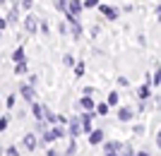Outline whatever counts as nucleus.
I'll return each instance as SVG.
<instances>
[{"label": "nucleus", "mask_w": 161, "mask_h": 156, "mask_svg": "<svg viewBox=\"0 0 161 156\" xmlns=\"http://www.w3.org/2000/svg\"><path fill=\"white\" fill-rule=\"evenodd\" d=\"M60 137H63V130L60 127H53V130H48V132H46L43 139H46V142H53V139H60Z\"/></svg>", "instance_id": "f257e3e1"}, {"label": "nucleus", "mask_w": 161, "mask_h": 156, "mask_svg": "<svg viewBox=\"0 0 161 156\" xmlns=\"http://www.w3.org/2000/svg\"><path fill=\"white\" fill-rule=\"evenodd\" d=\"M101 12L106 14L108 19H115V17H118V10H115V7H108V5H101Z\"/></svg>", "instance_id": "f03ea898"}, {"label": "nucleus", "mask_w": 161, "mask_h": 156, "mask_svg": "<svg viewBox=\"0 0 161 156\" xmlns=\"http://www.w3.org/2000/svg\"><path fill=\"white\" fill-rule=\"evenodd\" d=\"M101 139H103V132H101V130H92V132H89V142L92 144H99Z\"/></svg>", "instance_id": "7ed1b4c3"}, {"label": "nucleus", "mask_w": 161, "mask_h": 156, "mask_svg": "<svg viewBox=\"0 0 161 156\" xmlns=\"http://www.w3.org/2000/svg\"><path fill=\"white\" fill-rule=\"evenodd\" d=\"M22 96H24V99H27V101H34V89L29 87V84H22Z\"/></svg>", "instance_id": "20e7f679"}, {"label": "nucleus", "mask_w": 161, "mask_h": 156, "mask_svg": "<svg viewBox=\"0 0 161 156\" xmlns=\"http://www.w3.org/2000/svg\"><path fill=\"white\" fill-rule=\"evenodd\" d=\"M80 10H82V3H80V0H72V3H70V12H67V14L77 17V14H80Z\"/></svg>", "instance_id": "39448f33"}, {"label": "nucleus", "mask_w": 161, "mask_h": 156, "mask_svg": "<svg viewBox=\"0 0 161 156\" xmlns=\"http://www.w3.org/2000/svg\"><path fill=\"white\" fill-rule=\"evenodd\" d=\"M80 118H75V120L72 122H70V135H72V137H77V135H80Z\"/></svg>", "instance_id": "423d86ee"}, {"label": "nucleus", "mask_w": 161, "mask_h": 156, "mask_svg": "<svg viewBox=\"0 0 161 156\" xmlns=\"http://www.w3.org/2000/svg\"><path fill=\"white\" fill-rule=\"evenodd\" d=\"M24 144H27V149H29V151L36 149V139H34V135H27V137H24Z\"/></svg>", "instance_id": "0eeeda50"}, {"label": "nucleus", "mask_w": 161, "mask_h": 156, "mask_svg": "<svg viewBox=\"0 0 161 156\" xmlns=\"http://www.w3.org/2000/svg\"><path fill=\"white\" fill-rule=\"evenodd\" d=\"M14 62H17V65H19V62H24V48H17V51H14Z\"/></svg>", "instance_id": "6e6552de"}, {"label": "nucleus", "mask_w": 161, "mask_h": 156, "mask_svg": "<svg viewBox=\"0 0 161 156\" xmlns=\"http://www.w3.org/2000/svg\"><path fill=\"white\" fill-rule=\"evenodd\" d=\"M118 118H120V120H130V118H132V110H130V108H120Z\"/></svg>", "instance_id": "1a4fd4ad"}, {"label": "nucleus", "mask_w": 161, "mask_h": 156, "mask_svg": "<svg viewBox=\"0 0 161 156\" xmlns=\"http://www.w3.org/2000/svg\"><path fill=\"white\" fill-rule=\"evenodd\" d=\"M27 31H36V17H27Z\"/></svg>", "instance_id": "9d476101"}, {"label": "nucleus", "mask_w": 161, "mask_h": 156, "mask_svg": "<svg viewBox=\"0 0 161 156\" xmlns=\"http://www.w3.org/2000/svg\"><path fill=\"white\" fill-rule=\"evenodd\" d=\"M34 118H36V120H43V118H41V113H43V108H41V106H39V103H34Z\"/></svg>", "instance_id": "9b49d317"}, {"label": "nucleus", "mask_w": 161, "mask_h": 156, "mask_svg": "<svg viewBox=\"0 0 161 156\" xmlns=\"http://www.w3.org/2000/svg\"><path fill=\"white\" fill-rule=\"evenodd\" d=\"M82 106H84L87 110H94V101H92V99H87V96L82 99Z\"/></svg>", "instance_id": "f8f14e48"}, {"label": "nucleus", "mask_w": 161, "mask_h": 156, "mask_svg": "<svg viewBox=\"0 0 161 156\" xmlns=\"http://www.w3.org/2000/svg\"><path fill=\"white\" fill-rule=\"evenodd\" d=\"M115 103H118V94L111 91V94H108V106H115Z\"/></svg>", "instance_id": "ddd939ff"}, {"label": "nucleus", "mask_w": 161, "mask_h": 156, "mask_svg": "<svg viewBox=\"0 0 161 156\" xmlns=\"http://www.w3.org/2000/svg\"><path fill=\"white\" fill-rule=\"evenodd\" d=\"M96 110H99L101 116H106V113H108V106H106V103H101V106H96Z\"/></svg>", "instance_id": "4468645a"}, {"label": "nucleus", "mask_w": 161, "mask_h": 156, "mask_svg": "<svg viewBox=\"0 0 161 156\" xmlns=\"http://www.w3.org/2000/svg\"><path fill=\"white\" fill-rule=\"evenodd\" d=\"M140 99H149V89H147V87L140 89Z\"/></svg>", "instance_id": "2eb2a0df"}, {"label": "nucleus", "mask_w": 161, "mask_h": 156, "mask_svg": "<svg viewBox=\"0 0 161 156\" xmlns=\"http://www.w3.org/2000/svg\"><path fill=\"white\" fill-rule=\"evenodd\" d=\"M82 5H84V7H94V5H99V0H84Z\"/></svg>", "instance_id": "dca6fc26"}, {"label": "nucleus", "mask_w": 161, "mask_h": 156, "mask_svg": "<svg viewBox=\"0 0 161 156\" xmlns=\"http://www.w3.org/2000/svg\"><path fill=\"white\" fill-rule=\"evenodd\" d=\"M14 19H17V7H14L10 14H7V22H14Z\"/></svg>", "instance_id": "f3484780"}, {"label": "nucleus", "mask_w": 161, "mask_h": 156, "mask_svg": "<svg viewBox=\"0 0 161 156\" xmlns=\"http://www.w3.org/2000/svg\"><path fill=\"white\" fill-rule=\"evenodd\" d=\"M14 70H17V72H27V65H24V62H19V65H14Z\"/></svg>", "instance_id": "a211bd4d"}, {"label": "nucleus", "mask_w": 161, "mask_h": 156, "mask_svg": "<svg viewBox=\"0 0 161 156\" xmlns=\"http://www.w3.org/2000/svg\"><path fill=\"white\" fill-rule=\"evenodd\" d=\"M63 60H65V65H75V58H72V55H65Z\"/></svg>", "instance_id": "6ab92c4d"}, {"label": "nucleus", "mask_w": 161, "mask_h": 156, "mask_svg": "<svg viewBox=\"0 0 161 156\" xmlns=\"http://www.w3.org/2000/svg\"><path fill=\"white\" fill-rule=\"evenodd\" d=\"M46 120H51V122H55V120H58V118H55V116H53V113H51V110H46Z\"/></svg>", "instance_id": "aec40b11"}, {"label": "nucleus", "mask_w": 161, "mask_h": 156, "mask_svg": "<svg viewBox=\"0 0 161 156\" xmlns=\"http://www.w3.org/2000/svg\"><path fill=\"white\" fill-rule=\"evenodd\" d=\"M159 77L161 75H159V70H156V72H154V79H149V82H152V84H159Z\"/></svg>", "instance_id": "412c9836"}, {"label": "nucleus", "mask_w": 161, "mask_h": 156, "mask_svg": "<svg viewBox=\"0 0 161 156\" xmlns=\"http://www.w3.org/2000/svg\"><path fill=\"white\" fill-rule=\"evenodd\" d=\"M7 156H19V154H17V149H14V147H10V149H7Z\"/></svg>", "instance_id": "4be33fe9"}, {"label": "nucleus", "mask_w": 161, "mask_h": 156, "mask_svg": "<svg viewBox=\"0 0 161 156\" xmlns=\"http://www.w3.org/2000/svg\"><path fill=\"white\" fill-rule=\"evenodd\" d=\"M7 127V118H3V120H0V130H5Z\"/></svg>", "instance_id": "5701e85b"}, {"label": "nucleus", "mask_w": 161, "mask_h": 156, "mask_svg": "<svg viewBox=\"0 0 161 156\" xmlns=\"http://www.w3.org/2000/svg\"><path fill=\"white\" fill-rule=\"evenodd\" d=\"M5 24H7V22H5V19H0V29H3V27H5Z\"/></svg>", "instance_id": "b1692460"}, {"label": "nucleus", "mask_w": 161, "mask_h": 156, "mask_svg": "<svg viewBox=\"0 0 161 156\" xmlns=\"http://www.w3.org/2000/svg\"><path fill=\"white\" fill-rule=\"evenodd\" d=\"M137 156H149V154H147V151H140V154H137Z\"/></svg>", "instance_id": "393cba45"}, {"label": "nucleus", "mask_w": 161, "mask_h": 156, "mask_svg": "<svg viewBox=\"0 0 161 156\" xmlns=\"http://www.w3.org/2000/svg\"><path fill=\"white\" fill-rule=\"evenodd\" d=\"M48 156H58V154H55V151H48Z\"/></svg>", "instance_id": "a878e982"}, {"label": "nucleus", "mask_w": 161, "mask_h": 156, "mask_svg": "<svg viewBox=\"0 0 161 156\" xmlns=\"http://www.w3.org/2000/svg\"><path fill=\"white\" fill-rule=\"evenodd\" d=\"M3 3H5V0H0V5H3Z\"/></svg>", "instance_id": "bb28decb"}, {"label": "nucleus", "mask_w": 161, "mask_h": 156, "mask_svg": "<svg viewBox=\"0 0 161 156\" xmlns=\"http://www.w3.org/2000/svg\"><path fill=\"white\" fill-rule=\"evenodd\" d=\"M108 156H115V154H108Z\"/></svg>", "instance_id": "cd10ccee"}]
</instances>
